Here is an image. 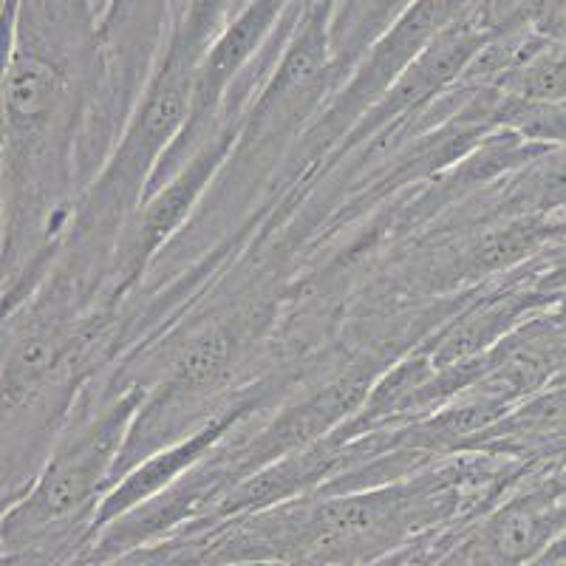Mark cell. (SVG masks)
Masks as SVG:
<instances>
[{
	"mask_svg": "<svg viewBox=\"0 0 566 566\" xmlns=\"http://www.w3.org/2000/svg\"><path fill=\"white\" fill-rule=\"evenodd\" d=\"M482 212L495 219H564L566 145H547L538 156L482 193Z\"/></svg>",
	"mask_w": 566,
	"mask_h": 566,
	"instance_id": "1",
	"label": "cell"
},
{
	"mask_svg": "<svg viewBox=\"0 0 566 566\" xmlns=\"http://www.w3.org/2000/svg\"><path fill=\"white\" fill-rule=\"evenodd\" d=\"M419 0H332L328 45L340 85Z\"/></svg>",
	"mask_w": 566,
	"mask_h": 566,
	"instance_id": "2",
	"label": "cell"
},
{
	"mask_svg": "<svg viewBox=\"0 0 566 566\" xmlns=\"http://www.w3.org/2000/svg\"><path fill=\"white\" fill-rule=\"evenodd\" d=\"M538 560H544V564H553V566H566V533L560 535V538L555 541L553 547H549L547 553L541 555Z\"/></svg>",
	"mask_w": 566,
	"mask_h": 566,
	"instance_id": "3",
	"label": "cell"
},
{
	"mask_svg": "<svg viewBox=\"0 0 566 566\" xmlns=\"http://www.w3.org/2000/svg\"><path fill=\"white\" fill-rule=\"evenodd\" d=\"M549 312H553V317L558 321V326L566 332V292L553 303V306H549Z\"/></svg>",
	"mask_w": 566,
	"mask_h": 566,
	"instance_id": "4",
	"label": "cell"
},
{
	"mask_svg": "<svg viewBox=\"0 0 566 566\" xmlns=\"http://www.w3.org/2000/svg\"><path fill=\"white\" fill-rule=\"evenodd\" d=\"M301 3L306 9H312V7H317V3H328V0H301Z\"/></svg>",
	"mask_w": 566,
	"mask_h": 566,
	"instance_id": "5",
	"label": "cell"
}]
</instances>
